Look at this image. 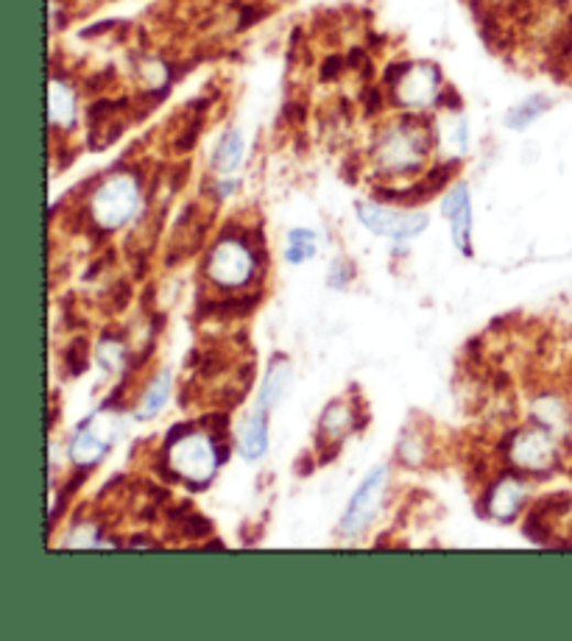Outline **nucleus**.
Instances as JSON below:
<instances>
[{"label": "nucleus", "instance_id": "20", "mask_svg": "<svg viewBox=\"0 0 572 641\" xmlns=\"http://www.w3.org/2000/svg\"><path fill=\"white\" fill-rule=\"evenodd\" d=\"M534 416H537V421L542 427H548V430L553 432H566L570 430V410H566V405L561 402L559 396H542L537 405H534Z\"/></svg>", "mask_w": 572, "mask_h": 641}, {"label": "nucleus", "instance_id": "4", "mask_svg": "<svg viewBox=\"0 0 572 641\" xmlns=\"http://www.w3.org/2000/svg\"><path fill=\"white\" fill-rule=\"evenodd\" d=\"M254 268H257V259H254L252 248L241 240H218L212 246L210 257H207V279H210L216 288L235 290L243 285L252 283Z\"/></svg>", "mask_w": 572, "mask_h": 641}, {"label": "nucleus", "instance_id": "8", "mask_svg": "<svg viewBox=\"0 0 572 641\" xmlns=\"http://www.w3.org/2000/svg\"><path fill=\"white\" fill-rule=\"evenodd\" d=\"M118 419L114 416L96 413L92 419H87L79 430L73 432L70 446H67V455L76 466H96L103 455L109 452V446L114 444V435H118Z\"/></svg>", "mask_w": 572, "mask_h": 641}, {"label": "nucleus", "instance_id": "19", "mask_svg": "<svg viewBox=\"0 0 572 641\" xmlns=\"http://www.w3.org/2000/svg\"><path fill=\"white\" fill-rule=\"evenodd\" d=\"M243 159V137L241 132H227L221 137V143H218L216 154H212V168L218 170L221 176H229L232 170H238V165H241Z\"/></svg>", "mask_w": 572, "mask_h": 641}, {"label": "nucleus", "instance_id": "2", "mask_svg": "<svg viewBox=\"0 0 572 641\" xmlns=\"http://www.w3.org/2000/svg\"><path fill=\"white\" fill-rule=\"evenodd\" d=\"M165 466L187 486L205 488L221 466V452L210 432L185 430L165 450Z\"/></svg>", "mask_w": 572, "mask_h": 641}, {"label": "nucleus", "instance_id": "22", "mask_svg": "<svg viewBox=\"0 0 572 641\" xmlns=\"http://www.w3.org/2000/svg\"><path fill=\"white\" fill-rule=\"evenodd\" d=\"M550 109V101L544 96H534L528 101H522L519 107H514L512 112L506 114V126L508 129H528L530 123L537 118H542Z\"/></svg>", "mask_w": 572, "mask_h": 641}, {"label": "nucleus", "instance_id": "21", "mask_svg": "<svg viewBox=\"0 0 572 641\" xmlns=\"http://www.w3.org/2000/svg\"><path fill=\"white\" fill-rule=\"evenodd\" d=\"M168 396H170V374L163 372L160 377L151 379V385L145 388L143 399H140V408H138V416L140 419H154V416L160 413V410L168 405Z\"/></svg>", "mask_w": 572, "mask_h": 641}, {"label": "nucleus", "instance_id": "5", "mask_svg": "<svg viewBox=\"0 0 572 641\" xmlns=\"http://www.w3.org/2000/svg\"><path fill=\"white\" fill-rule=\"evenodd\" d=\"M399 76H388L392 81V98L403 109H430L441 96V73L430 62H414V65L397 67Z\"/></svg>", "mask_w": 572, "mask_h": 641}, {"label": "nucleus", "instance_id": "17", "mask_svg": "<svg viewBox=\"0 0 572 641\" xmlns=\"http://www.w3.org/2000/svg\"><path fill=\"white\" fill-rule=\"evenodd\" d=\"M290 377H294V366H290V360L285 357H274L272 366H268V374H265L263 390H260L257 408L260 410H274L279 402H283L285 390H288Z\"/></svg>", "mask_w": 572, "mask_h": 641}, {"label": "nucleus", "instance_id": "6", "mask_svg": "<svg viewBox=\"0 0 572 641\" xmlns=\"http://www.w3.org/2000/svg\"><path fill=\"white\" fill-rule=\"evenodd\" d=\"M508 461L530 474H548L559 463V441L548 427H525L508 441Z\"/></svg>", "mask_w": 572, "mask_h": 641}, {"label": "nucleus", "instance_id": "1", "mask_svg": "<svg viewBox=\"0 0 572 641\" xmlns=\"http://www.w3.org/2000/svg\"><path fill=\"white\" fill-rule=\"evenodd\" d=\"M430 148L428 129L414 118H405L374 143V165L388 176H408L425 165V156Z\"/></svg>", "mask_w": 572, "mask_h": 641}, {"label": "nucleus", "instance_id": "24", "mask_svg": "<svg viewBox=\"0 0 572 641\" xmlns=\"http://www.w3.org/2000/svg\"><path fill=\"white\" fill-rule=\"evenodd\" d=\"M140 81H143V87H148L151 92L165 90L170 81L168 65H165L163 59H145L143 65H140Z\"/></svg>", "mask_w": 572, "mask_h": 641}, {"label": "nucleus", "instance_id": "18", "mask_svg": "<svg viewBox=\"0 0 572 641\" xmlns=\"http://www.w3.org/2000/svg\"><path fill=\"white\" fill-rule=\"evenodd\" d=\"M439 143L450 159H458L470 151V129H466V120L461 112H447L439 120Z\"/></svg>", "mask_w": 572, "mask_h": 641}, {"label": "nucleus", "instance_id": "12", "mask_svg": "<svg viewBox=\"0 0 572 641\" xmlns=\"http://www.w3.org/2000/svg\"><path fill=\"white\" fill-rule=\"evenodd\" d=\"M525 499H528V488L519 477H503L494 483V488L488 491V513L497 519V522H512L514 516L522 510Z\"/></svg>", "mask_w": 572, "mask_h": 641}, {"label": "nucleus", "instance_id": "9", "mask_svg": "<svg viewBox=\"0 0 572 641\" xmlns=\"http://www.w3.org/2000/svg\"><path fill=\"white\" fill-rule=\"evenodd\" d=\"M386 488H388V468L377 466L366 479H363L358 491L352 494L350 508L343 513L341 519V533L355 535L361 530H366L369 524L374 522V516L380 513V505L386 499Z\"/></svg>", "mask_w": 572, "mask_h": 641}, {"label": "nucleus", "instance_id": "16", "mask_svg": "<svg viewBox=\"0 0 572 641\" xmlns=\"http://www.w3.org/2000/svg\"><path fill=\"white\" fill-rule=\"evenodd\" d=\"M238 452H241L246 461H257L268 450V419H265V410H254L246 421L238 430Z\"/></svg>", "mask_w": 572, "mask_h": 641}, {"label": "nucleus", "instance_id": "7", "mask_svg": "<svg viewBox=\"0 0 572 641\" xmlns=\"http://www.w3.org/2000/svg\"><path fill=\"white\" fill-rule=\"evenodd\" d=\"M358 218L366 229H372L374 234H383V237L405 240L419 234L422 229H428L430 218L428 212L416 210H399V207L377 205V201H361L358 205Z\"/></svg>", "mask_w": 572, "mask_h": 641}, {"label": "nucleus", "instance_id": "3", "mask_svg": "<svg viewBox=\"0 0 572 641\" xmlns=\"http://www.w3.org/2000/svg\"><path fill=\"white\" fill-rule=\"evenodd\" d=\"M143 205V187L132 170H114L90 196V221L103 232L127 226Z\"/></svg>", "mask_w": 572, "mask_h": 641}, {"label": "nucleus", "instance_id": "15", "mask_svg": "<svg viewBox=\"0 0 572 641\" xmlns=\"http://www.w3.org/2000/svg\"><path fill=\"white\" fill-rule=\"evenodd\" d=\"M352 427H355V413L346 402H332L330 408L321 413L319 421V446H338L343 438L350 435Z\"/></svg>", "mask_w": 572, "mask_h": 641}, {"label": "nucleus", "instance_id": "23", "mask_svg": "<svg viewBox=\"0 0 572 641\" xmlns=\"http://www.w3.org/2000/svg\"><path fill=\"white\" fill-rule=\"evenodd\" d=\"M316 252H319V246H316V234L308 232V229H294V232L288 234V263L294 265H301L305 259L316 257Z\"/></svg>", "mask_w": 572, "mask_h": 641}, {"label": "nucleus", "instance_id": "11", "mask_svg": "<svg viewBox=\"0 0 572 641\" xmlns=\"http://www.w3.org/2000/svg\"><path fill=\"white\" fill-rule=\"evenodd\" d=\"M90 143L92 148H107L127 129V101H98L90 107Z\"/></svg>", "mask_w": 572, "mask_h": 641}, {"label": "nucleus", "instance_id": "13", "mask_svg": "<svg viewBox=\"0 0 572 641\" xmlns=\"http://www.w3.org/2000/svg\"><path fill=\"white\" fill-rule=\"evenodd\" d=\"M76 118H79V96L67 81L54 78L48 90V120L51 126L59 129V132H70L76 126Z\"/></svg>", "mask_w": 572, "mask_h": 641}, {"label": "nucleus", "instance_id": "25", "mask_svg": "<svg viewBox=\"0 0 572 641\" xmlns=\"http://www.w3.org/2000/svg\"><path fill=\"white\" fill-rule=\"evenodd\" d=\"M123 357H127V346H123L121 341H114V338H107V341L98 346V360H101L107 368H112V372L121 368Z\"/></svg>", "mask_w": 572, "mask_h": 641}, {"label": "nucleus", "instance_id": "26", "mask_svg": "<svg viewBox=\"0 0 572 641\" xmlns=\"http://www.w3.org/2000/svg\"><path fill=\"white\" fill-rule=\"evenodd\" d=\"M229 192H235V181H221V185H218V196L227 198Z\"/></svg>", "mask_w": 572, "mask_h": 641}, {"label": "nucleus", "instance_id": "14", "mask_svg": "<svg viewBox=\"0 0 572 641\" xmlns=\"http://www.w3.org/2000/svg\"><path fill=\"white\" fill-rule=\"evenodd\" d=\"M452 170H455V163L439 165V168H433L430 174H425V179L414 181V185L405 187V190H383V196L414 207V205H419V201H428V198H433L439 190H444L447 181H450V176H452Z\"/></svg>", "mask_w": 572, "mask_h": 641}, {"label": "nucleus", "instance_id": "10", "mask_svg": "<svg viewBox=\"0 0 572 641\" xmlns=\"http://www.w3.org/2000/svg\"><path fill=\"white\" fill-rule=\"evenodd\" d=\"M444 215L452 229V243L464 257L472 254V198L470 187L455 185L444 198Z\"/></svg>", "mask_w": 572, "mask_h": 641}]
</instances>
